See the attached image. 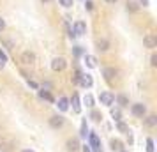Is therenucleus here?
<instances>
[{
  "instance_id": "f257e3e1",
  "label": "nucleus",
  "mask_w": 157,
  "mask_h": 152,
  "mask_svg": "<svg viewBox=\"0 0 157 152\" xmlns=\"http://www.w3.org/2000/svg\"><path fill=\"white\" fill-rule=\"evenodd\" d=\"M20 62H21L23 65H34V62H36V53L34 51H23L21 57H20Z\"/></svg>"
},
{
  "instance_id": "f03ea898",
  "label": "nucleus",
  "mask_w": 157,
  "mask_h": 152,
  "mask_svg": "<svg viewBox=\"0 0 157 152\" xmlns=\"http://www.w3.org/2000/svg\"><path fill=\"white\" fill-rule=\"evenodd\" d=\"M65 65H67V62H65L64 57H57V58H53V60H51V69H53L55 72L64 71Z\"/></svg>"
},
{
  "instance_id": "7ed1b4c3",
  "label": "nucleus",
  "mask_w": 157,
  "mask_h": 152,
  "mask_svg": "<svg viewBox=\"0 0 157 152\" xmlns=\"http://www.w3.org/2000/svg\"><path fill=\"white\" fill-rule=\"evenodd\" d=\"M131 111H132V115L134 117H145V113H147V106H145L143 103H136V104L131 106Z\"/></svg>"
},
{
  "instance_id": "20e7f679",
  "label": "nucleus",
  "mask_w": 157,
  "mask_h": 152,
  "mask_svg": "<svg viewBox=\"0 0 157 152\" xmlns=\"http://www.w3.org/2000/svg\"><path fill=\"white\" fill-rule=\"evenodd\" d=\"M13 147H14V142L7 136H0V149L4 152H11L13 150Z\"/></svg>"
},
{
  "instance_id": "39448f33",
  "label": "nucleus",
  "mask_w": 157,
  "mask_h": 152,
  "mask_svg": "<svg viewBox=\"0 0 157 152\" xmlns=\"http://www.w3.org/2000/svg\"><path fill=\"white\" fill-rule=\"evenodd\" d=\"M143 44H145V48H148V50H154L157 46V37L154 34H147V36L143 37Z\"/></svg>"
},
{
  "instance_id": "423d86ee",
  "label": "nucleus",
  "mask_w": 157,
  "mask_h": 152,
  "mask_svg": "<svg viewBox=\"0 0 157 152\" xmlns=\"http://www.w3.org/2000/svg\"><path fill=\"white\" fill-rule=\"evenodd\" d=\"M72 34H74V37L86 34V23L85 21H76L74 23V27H72Z\"/></svg>"
},
{
  "instance_id": "0eeeda50",
  "label": "nucleus",
  "mask_w": 157,
  "mask_h": 152,
  "mask_svg": "<svg viewBox=\"0 0 157 152\" xmlns=\"http://www.w3.org/2000/svg\"><path fill=\"white\" fill-rule=\"evenodd\" d=\"M99 101L102 103L104 106H111V104H113V101H115V95L111 94V92H101Z\"/></svg>"
},
{
  "instance_id": "6e6552de",
  "label": "nucleus",
  "mask_w": 157,
  "mask_h": 152,
  "mask_svg": "<svg viewBox=\"0 0 157 152\" xmlns=\"http://www.w3.org/2000/svg\"><path fill=\"white\" fill-rule=\"evenodd\" d=\"M64 117L62 115H53L50 119V126L51 127H53V129H58V127H62V126H64Z\"/></svg>"
},
{
  "instance_id": "1a4fd4ad",
  "label": "nucleus",
  "mask_w": 157,
  "mask_h": 152,
  "mask_svg": "<svg viewBox=\"0 0 157 152\" xmlns=\"http://www.w3.org/2000/svg\"><path fill=\"white\" fill-rule=\"evenodd\" d=\"M88 140H90V147L94 149V152H99V149H101L99 136H97L95 133H90V134H88Z\"/></svg>"
},
{
  "instance_id": "9d476101",
  "label": "nucleus",
  "mask_w": 157,
  "mask_h": 152,
  "mask_svg": "<svg viewBox=\"0 0 157 152\" xmlns=\"http://www.w3.org/2000/svg\"><path fill=\"white\" fill-rule=\"evenodd\" d=\"M65 147H67V150H69V152H78L79 150L78 138H69V140H67V143H65Z\"/></svg>"
},
{
  "instance_id": "9b49d317",
  "label": "nucleus",
  "mask_w": 157,
  "mask_h": 152,
  "mask_svg": "<svg viewBox=\"0 0 157 152\" xmlns=\"http://www.w3.org/2000/svg\"><path fill=\"white\" fill-rule=\"evenodd\" d=\"M109 41L108 39H99L97 43H95V48H97V51H101V53H104V51H108L109 50Z\"/></svg>"
},
{
  "instance_id": "f8f14e48",
  "label": "nucleus",
  "mask_w": 157,
  "mask_h": 152,
  "mask_svg": "<svg viewBox=\"0 0 157 152\" xmlns=\"http://www.w3.org/2000/svg\"><path fill=\"white\" fill-rule=\"evenodd\" d=\"M79 83H81L85 88H90L94 85V80H92L90 74H83V72H81V76H79Z\"/></svg>"
},
{
  "instance_id": "ddd939ff",
  "label": "nucleus",
  "mask_w": 157,
  "mask_h": 152,
  "mask_svg": "<svg viewBox=\"0 0 157 152\" xmlns=\"http://www.w3.org/2000/svg\"><path fill=\"white\" fill-rule=\"evenodd\" d=\"M117 74H118V71H117L115 67H104V69H102V76H104L106 80H111Z\"/></svg>"
},
{
  "instance_id": "4468645a",
  "label": "nucleus",
  "mask_w": 157,
  "mask_h": 152,
  "mask_svg": "<svg viewBox=\"0 0 157 152\" xmlns=\"http://www.w3.org/2000/svg\"><path fill=\"white\" fill-rule=\"evenodd\" d=\"M57 106H58L60 111H67V110H69V99H67V97H60Z\"/></svg>"
},
{
  "instance_id": "2eb2a0df",
  "label": "nucleus",
  "mask_w": 157,
  "mask_h": 152,
  "mask_svg": "<svg viewBox=\"0 0 157 152\" xmlns=\"http://www.w3.org/2000/svg\"><path fill=\"white\" fill-rule=\"evenodd\" d=\"M72 111H74V113H79V111H81V104H79L78 94L72 95Z\"/></svg>"
},
{
  "instance_id": "dca6fc26",
  "label": "nucleus",
  "mask_w": 157,
  "mask_h": 152,
  "mask_svg": "<svg viewBox=\"0 0 157 152\" xmlns=\"http://www.w3.org/2000/svg\"><path fill=\"white\" fill-rule=\"evenodd\" d=\"M115 99H117V103L120 104L122 108H125V106L129 104V97H127V95H124V94H118L117 97H115Z\"/></svg>"
},
{
  "instance_id": "f3484780",
  "label": "nucleus",
  "mask_w": 157,
  "mask_h": 152,
  "mask_svg": "<svg viewBox=\"0 0 157 152\" xmlns=\"http://www.w3.org/2000/svg\"><path fill=\"white\" fill-rule=\"evenodd\" d=\"M39 97H41V99H46V101H50V103H53V95L50 94V92H48V90H39Z\"/></svg>"
},
{
  "instance_id": "a211bd4d",
  "label": "nucleus",
  "mask_w": 157,
  "mask_h": 152,
  "mask_svg": "<svg viewBox=\"0 0 157 152\" xmlns=\"http://www.w3.org/2000/svg\"><path fill=\"white\" fill-rule=\"evenodd\" d=\"M127 11L129 13H138V11H140V6H138L136 2H132V0H129L127 2Z\"/></svg>"
},
{
  "instance_id": "6ab92c4d",
  "label": "nucleus",
  "mask_w": 157,
  "mask_h": 152,
  "mask_svg": "<svg viewBox=\"0 0 157 152\" xmlns=\"http://www.w3.org/2000/svg\"><path fill=\"white\" fill-rule=\"evenodd\" d=\"M85 62L88 67H95L97 65V60H95V57H92V55H85Z\"/></svg>"
},
{
  "instance_id": "aec40b11",
  "label": "nucleus",
  "mask_w": 157,
  "mask_h": 152,
  "mask_svg": "<svg viewBox=\"0 0 157 152\" xmlns=\"http://www.w3.org/2000/svg\"><path fill=\"white\" fill-rule=\"evenodd\" d=\"M145 124H147V126H150V127L157 126V117L155 115H148V117H147V120H145Z\"/></svg>"
},
{
  "instance_id": "412c9836",
  "label": "nucleus",
  "mask_w": 157,
  "mask_h": 152,
  "mask_svg": "<svg viewBox=\"0 0 157 152\" xmlns=\"http://www.w3.org/2000/svg\"><path fill=\"white\" fill-rule=\"evenodd\" d=\"M86 134H88V127H86V120H83L81 122V129H79V136L86 138Z\"/></svg>"
},
{
  "instance_id": "4be33fe9",
  "label": "nucleus",
  "mask_w": 157,
  "mask_h": 152,
  "mask_svg": "<svg viewBox=\"0 0 157 152\" xmlns=\"http://www.w3.org/2000/svg\"><path fill=\"white\" fill-rule=\"evenodd\" d=\"M111 150L122 152V143L118 142V140H111Z\"/></svg>"
},
{
  "instance_id": "5701e85b",
  "label": "nucleus",
  "mask_w": 157,
  "mask_h": 152,
  "mask_svg": "<svg viewBox=\"0 0 157 152\" xmlns=\"http://www.w3.org/2000/svg\"><path fill=\"white\" fill-rule=\"evenodd\" d=\"M94 119V120H95V122H99L101 119H102V115H101V111H97V110H94L92 111V115H90Z\"/></svg>"
},
{
  "instance_id": "b1692460",
  "label": "nucleus",
  "mask_w": 157,
  "mask_h": 152,
  "mask_svg": "<svg viewBox=\"0 0 157 152\" xmlns=\"http://www.w3.org/2000/svg\"><path fill=\"white\" fill-rule=\"evenodd\" d=\"M117 127H118V131H120V133H129V127L124 122H118V124H117Z\"/></svg>"
},
{
  "instance_id": "393cba45",
  "label": "nucleus",
  "mask_w": 157,
  "mask_h": 152,
  "mask_svg": "<svg viewBox=\"0 0 157 152\" xmlns=\"http://www.w3.org/2000/svg\"><path fill=\"white\" fill-rule=\"evenodd\" d=\"M58 2H60L62 7H71L72 4H74V0H58Z\"/></svg>"
},
{
  "instance_id": "a878e982",
  "label": "nucleus",
  "mask_w": 157,
  "mask_h": 152,
  "mask_svg": "<svg viewBox=\"0 0 157 152\" xmlns=\"http://www.w3.org/2000/svg\"><path fill=\"white\" fill-rule=\"evenodd\" d=\"M147 152H154V140L152 138L147 140Z\"/></svg>"
},
{
  "instance_id": "bb28decb",
  "label": "nucleus",
  "mask_w": 157,
  "mask_h": 152,
  "mask_svg": "<svg viewBox=\"0 0 157 152\" xmlns=\"http://www.w3.org/2000/svg\"><path fill=\"white\" fill-rule=\"evenodd\" d=\"M85 104H86V106H90V108L94 106V97H92L90 94H88V95L85 97Z\"/></svg>"
},
{
  "instance_id": "cd10ccee",
  "label": "nucleus",
  "mask_w": 157,
  "mask_h": 152,
  "mask_svg": "<svg viewBox=\"0 0 157 152\" xmlns=\"http://www.w3.org/2000/svg\"><path fill=\"white\" fill-rule=\"evenodd\" d=\"M72 53H74L76 57H79V55L83 53V50H81V46H74V48H72Z\"/></svg>"
},
{
  "instance_id": "c85d7f7f",
  "label": "nucleus",
  "mask_w": 157,
  "mask_h": 152,
  "mask_svg": "<svg viewBox=\"0 0 157 152\" xmlns=\"http://www.w3.org/2000/svg\"><path fill=\"white\" fill-rule=\"evenodd\" d=\"M111 115H113V119L117 120V122H120V111H118V110H113Z\"/></svg>"
},
{
  "instance_id": "c756f323",
  "label": "nucleus",
  "mask_w": 157,
  "mask_h": 152,
  "mask_svg": "<svg viewBox=\"0 0 157 152\" xmlns=\"http://www.w3.org/2000/svg\"><path fill=\"white\" fill-rule=\"evenodd\" d=\"M79 76H81V72H79L78 69H76V72H74V76H72V81H74V83H79Z\"/></svg>"
},
{
  "instance_id": "7c9ffc66",
  "label": "nucleus",
  "mask_w": 157,
  "mask_h": 152,
  "mask_svg": "<svg viewBox=\"0 0 157 152\" xmlns=\"http://www.w3.org/2000/svg\"><path fill=\"white\" fill-rule=\"evenodd\" d=\"M4 44H6V46H7V50H11V48H13V46H14V43H13V41H11V39H4Z\"/></svg>"
},
{
  "instance_id": "2f4dec72",
  "label": "nucleus",
  "mask_w": 157,
  "mask_h": 152,
  "mask_svg": "<svg viewBox=\"0 0 157 152\" xmlns=\"http://www.w3.org/2000/svg\"><path fill=\"white\" fill-rule=\"evenodd\" d=\"M150 64L154 65V67H155V65H157V55H155V53H154V55L150 57Z\"/></svg>"
},
{
  "instance_id": "473e14b6",
  "label": "nucleus",
  "mask_w": 157,
  "mask_h": 152,
  "mask_svg": "<svg viewBox=\"0 0 157 152\" xmlns=\"http://www.w3.org/2000/svg\"><path fill=\"white\" fill-rule=\"evenodd\" d=\"M6 62H7V60H6V58H0V71H2V69H4V65H6Z\"/></svg>"
},
{
  "instance_id": "72a5a7b5",
  "label": "nucleus",
  "mask_w": 157,
  "mask_h": 152,
  "mask_svg": "<svg viewBox=\"0 0 157 152\" xmlns=\"http://www.w3.org/2000/svg\"><path fill=\"white\" fill-rule=\"evenodd\" d=\"M6 29V21H4V20H2V18H0V32H2V30Z\"/></svg>"
},
{
  "instance_id": "f704fd0d",
  "label": "nucleus",
  "mask_w": 157,
  "mask_h": 152,
  "mask_svg": "<svg viewBox=\"0 0 157 152\" xmlns=\"http://www.w3.org/2000/svg\"><path fill=\"white\" fill-rule=\"evenodd\" d=\"M29 85H30L32 88H39V85H37L36 81H29Z\"/></svg>"
},
{
  "instance_id": "c9c22d12",
  "label": "nucleus",
  "mask_w": 157,
  "mask_h": 152,
  "mask_svg": "<svg viewBox=\"0 0 157 152\" xmlns=\"http://www.w3.org/2000/svg\"><path fill=\"white\" fill-rule=\"evenodd\" d=\"M140 4H141L143 7H147L148 6V0H140Z\"/></svg>"
},
{
  "instance_id": "e433bc0d",
  "label": "nucleus",
  "mask_w": 157,
  "mask_h": 152,
  "mask_svg": "<svg viewBox=\"0 0 157 152\" xmlns=\"http://www.w3.org/2000/svg\"><path fill=\"white\" fill-rule=\"evenodd\" d=\"M0 58H6V60H7V57H6V53H4L2 50H0Z\"/></svg>"
},
{
  "instance_id": "4c0bfd02",
  "label": "nucleus",
  "mask_w": 157,
  "mask_h": 152,
  "mask_svg": "<svg viewBox=\"0 0 157 152\" xmlns=\"http://www.w3.org/2000/svg\"><path fill=\"white\" fill-rule=\"evenodd\" d=\"M83 152H90V149H88V147L85 145V147H83Z\"/></svg>"
},
{
  "instance_id": "58836bf2",
  "label": "nucleus",
  "mask_w": 157,
  "mask_h": 152,
  "mask_svg": "<svg viewBox=\"0 0 157 152\" xmlns=\"http://www.w3.org/2000/svg\"><path fill=\"white\" fill-rule=\"evenodd\" d=\"M21 152H34V150H32V149H23Z\"/></svg>"
},
{
  "instance_id": "ea45409f",
  "label": "nucleus",
  "mask_w": 157,
  "mask_h": 152,
  "mask_svg": "<svg viewBox=\"0 0 157 152\" xmlns=\"http://www.w3.org/2000/svg\"><path fill=\"white\" fill-rule=\"evenodd\" d=\"M108 4H115V2H117V0H106Z\"/></svg>"
},
{
  "instance_id": "a19ab883",
  "label": "nucleus",
  "mask_w": 157,
  "mask_h": 152,
  "mask_svg": "<svg viewBox=\"0 0 157 152\" xmlns=\"http://www.w3.org/2000/svg\"><path fill=\"white\" fill-rule=\"evenodd\" d=\"M43 2H51V0H43Z\"/></svg>"
},
{
  "instance_id": "79ce46f5",
  "label": "nucleus",
  "mask_w": 157,
  "mask_h": 152,
  "mask_svg": "<svg viewBox=\"0 0 157 152\" xmlns=\"http://www.w3.org/2000/svg\"><path fill=\"white\" fill-rule=\"evenodd\" d=\"M122 152H124V150H122Z\"/></svg>"
}]
</instances>
